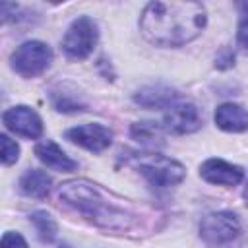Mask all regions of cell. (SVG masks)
I'll return each instance as SVG.
<instances>
[{
  "label": "cell",
  "mask_w": 248,
  "mask_h": 248,
  "mask_svg": "<svg viewBox=\"0 0 248 248\" xmlns=\"http://www.w3.org/2000/svg\"><path fill=\"white\" fill-rule=\"evenodd\" d=\"M174 99L176 93L165 85H149L134 95V101L147 108H169L170 105H174Z\"/></svg>",
  "instance_id": "obj_13"
},
{
  "label": "cell",
  "mask_w": 248,
  "mask_h": 248,
  "mask_svg": "<svg viewBox=\"0 0 248 248\" xmlns=\"http://www.w3.org/2000/svg\"><path fill=\"white\" fill-rule=\"evenodd\" d=\"M2 120H4V126L10 132H14L17 136H23V138H29V140H37L43 134V120H41V116L33 108L23 107V105L8 108L2 114Z\"/></svg>",
  "instance_id": "obj_8"
},
{
  "label": "cell",
  "mask_w": 248,
  "mask_h": 248,
  "mask_svg": "<svg viewBox=\"0 0 248 248\" xmlns=\"http://www.w3.org/2000/svg\"><path fill=\"white\" fill-rule=\"evenodd\" d=\"M12 68L23 78H35L43 74L52 62V50L41 41H27L19 45L10 56Z\"/></svg>",
  "instance_id": "obj_4"
},
{
  "label": "cell",
  "mask_w": 248,
  "mask_h": 248,
  "mask_svg": "<svg viewBox=\"0 0 248 248\" xmlns=\"http://www.w3.org/2000/svg\"><path fill=\"white\" fill-rule=\"evenodd\" d=\"M207 23L202 2H151L140 17L141 35L157 46H182L196 39Z\"/></svg>",
  "instance_id": "obj_2"
},
{
  "label": "cell",
  "mask_w": 248,
  "mask_h": 248,
  "mask_svg": "<svg viewBox=\"0 0 248 248\" xmlns=\"http://www.w3.org/2000/svg\"><path fill=\"white\" fill-rule=\"evenodd\" d=\"M35 155H37V159H39L43 165H46V167H50V169H54V170L70 172V170H74V169L78 167V163H76L74 159H70V157L58 147V143H54L52 140H43V141H39V143L35 145Z\"/></svg>",
  "instance_id": "obj_11"
},
{
  "label": "cell",
  "mask_w": 248,
  "mask_h": 248,
  "mask_svg": "<svg viewBox=\"0 0 248 248\" xmlns=\"http://www.w3.org/2000/svg\"><path fill=\"white\" fill-rule=\"evenodd\" d=\"M215 66H217L219 70H225V68L234 66V52H232L231 48H223V50L217 54V58H215Z\"/></svg>",
  "instance_id": "obj_20"
},
{
  "label": "cell",
  "mask_w": 248,
  "mask_h": 248,
  "mask_svg": "<svg viewBox=\"0 0 248 248\" xmlns=\"http://www.w3.org/2000/svg\"><path fill=\"white\" fill-rule=\"evenodd\" d=\"M31 223L35 225L37 232H39V238L43 242H52L56 238V232H58V225L56 221L52 219V215H48L46 211H35L31 215Z\"/></svg>",
  "instance_id": "obj_16"
},
{
  "label": "cell",
  "mask_w": 248,
  "mask_h": 248,
  "mask_svg": "<svg viewBox=\"0 0 248 248\" xmlns=\"http://www.w3.org/2000/svg\"><path fill=\"white\" fill-rule=\"evenodd\" d=\"M50 101H52V107L60 112H76V110L85 108V105L79 101V97L76 93H66L62 89H52Z\"/></svg>",
  "instance_id": "obj_17"
},
{
  "label": "cell",
  "mask_w": 248,
  "mask_h": 248,
  "mask_svg": "<svg viewBox=\"0 0 248 248\" xmlns=\"http://www.w3.org/2000/svg\"><path fill=\"white\" fill-rule=\"evenodd\" d=\"M130 134L141 145H161L163 143V130L157 122H136V124H132Z\"/></svg>",
  "instance_id": "obj_15"
},
{
  "label": "cell",
  "mask_w": 248,
  "mask_h": 248,
  "mask_svg": "<svg viewBox=\"0 0 248 248\" xmlns=\"http://www.w3.org/2000/svg\"><path fill=\"white\" fill-rule=\"evenodd\" d=\"M244 202H246V205H248V182H246V188H244Z\"/></svg>",
  "instance_id": "obj_22"
},
{
  "label": "cell",
  "mask_w": 248,
  "mask_h": 248,
  "mask_svg": "<svg viewBox=\"0 0 248 248\" xmlns=\"http://www.w3.org/2000/svg\"><path fill=\"white\" fill-rule=\"evenodd\" d=\"M66 138L93 153H101L112 143V132L103 124H81L70 128Z\"/></svg>",
  "instance_id": "obj_9"
},
{
  "label": "cell",
  "mask_w": 248,
  "mask_h": 248,
  "mask_svg": "<svg viewBox=\"0 0 248 248\" xmlns=\"http://www.w3.org/2000/svg\"><path fill=\"white\" fill-rule=\"evenodd\" d=\"M97 39H99V31H97L95 21L87 16H81L74 19L72 25L68 27L62 39V50L66 52V56L74 60H83L95 48Z\"/></svg>",
  "instance_id": "obj_5"
},
{
  "label": "cell",
  "mask_w": 248,
  "mask_h": 248,
  "mask_svg": "<svg viewBox=\"0 0 248 248\" xmlns=\"http://www.w3.org/2000/svg\"><path fill=\"white\" fill-rule=\"evenodd\" d=\"M58 198L87 217L93 225L112 232L134 231L140 227V217H145L132 202L89 180H70L60 184Z\"/></svg>",
  "instance_id": "obj_1"
},
{
  "label": "cell",
  "mask_w": 248,
  "mask_h": 248,
  "mask_svg": "<svg viewBox=\"0 0 248 248\" xmlns=\"http://www.w3.org/2000/svg\"><path fill=\"white\" fill-rule=\"evenodd\" d=\"M240 232V219L232 211L207 213L200 223V236L211 246L232 242Z\"/></svg>",
  "instance_id": "obj_6"
},
{
  "label": "cell",
  "mask_w": 248,
  "mask_h": 248,
  "mask_svg": "<svg viewBox=\"0 0 248 248\" xmlns=\"http://www.w3.org/2000/svg\"><path fill=\"white\" fill-rule=\"evenodd\" d=\"M215 124L225 132L248 130V110L236 103H223L215 110Z\"/></svg>",
  "instance_id": "obj_12"
},
{
  "label": "cell",
  "mask_w": 248,
  "mask_h": 248,
  "mask_svg": "<svg viewBox=\"0 0 248 248\" xmlns=\"http://www.w3.org/2000/svg\"><path fill=\"white\" fill-rule=\"evenodd\" d=\"M236 248H248V246H246V244H240V246H236Z\"/></svg>",
  "instance_id": "obj_23"
},
{
  "label": "cell",
  "mask_w": 248,
  "mask_h": 248,
  "mask_svg": "<svg viewBox=\"0 0 248 248\" xmlns=\"http://www.w3.org/2000/svg\"><path fill=\"white\" fill-rule=\"evenodd\" d=\"M200 176L209 182V184H217V186H236L242 178H244V170L238 165L227 163L223 159H207L202 167H200Z\"/></svg>",
  "instance_id": "obj_10"
},
{
  "label": "cell",
  "mask_w": 248,
  "mask_h": 248,
  "mask_svg": "<svg viewBox=\"0 0 248 248\" xmlns=\"http://www.w3.org/2000/svg\"><path fill=\"white\" fill-rule=\"evenodd\" d=\"M236 41H238V45H242L244 48H248V14H244L240 17V21H238Z\"/></svg>",
  "instance_id": "obj_21"
},
{
  "label": "cell",
  "mask_w": 248,
  "mask_h": 248,
  "mask_svg": "<svg viewBox=\"0 0 248 248\" xmlns=\"http://www.w3.org/2000/svg\"><path fill=\"white\" fill-rule=\"evenodd\" d=\"M0 143H2V163L4 165H14L19 159V145L6 134L0 136Z\"/></svg>",
  "instance_id": "obj_18"
},
{
  "label": "cell",
  "mask_w": 248,
  "mask_h": 248,
  "mask_svg": "<svg viewBox=\"0 0 248 248\" xmlns=\"http://www.w3.org/2000/svg\"><path fill=\"white\" fill-rule=\"evenodd\" d=\"M163 122H165L163 124L165 130L176 136H184V134H192L200 130L203 124V116L200 108L192 103H174L167 108Z\"/></svg>",
  "instance_id": "obj_7"
},
{
  "label": "cell",
  "mask_w": 248,
  "mask_h": 248,
  "mask_svg": "<svg viewBox=\"0 0 248 248\" xmlns=\"http://www.w3.org/2000/svg\"><path fill=\"white\" fill-rule=\"evenodd\" d=\"M138 170L153 184V186H161V188H169V186H176L184 180L186 170L184 167L165 155L159 153H145L134 159Z\"/></svg>",
  "instance_id": "obj_3"
},
{
  "label": "cell",
  "mask_w": 248,
  "mask_h": 248,
  "mask_svg": "<svg viewBox=\"0 0 248 248\" xmlns=\"http://www.w3.org/2000/svg\"><path fill=\"white\" fill-rule=\"evenodd\" d=\"M50 182L52 180L45 170L31 169V170H25L23 176L19 178V190L31 198H45L50 190Z\"/></svg>",
  "instance_id": "obj_14"
},
{
  "label": "cell",
  "mask_w": 248,
  "mask_h": 248,
  "mask_svg": "<svg viewBox=\"0 0 248 248\" xmlns=\"http://www.w3.org/2000/svg\"><path fill=\"white\" fill-rule=\"evenodd\" d=\"M0 248H27V242L17 232H4Z\"/></svg>",
  "instance_id": "obj_19"
}]
</instances>
